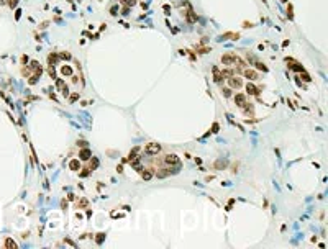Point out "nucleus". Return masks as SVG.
I'll return each mask as SVG.
<instances>
[{"label":"nucleus","instance_id":"nucleus-1","mask_svg":"<svg viewBox=\"0 0 328 249\" xmlns=\"http://www.w3.org/2000/svg\"><path fill=\"white\" fill-rule=\"evenodd\" d=\"M235 62H240V58L236 54H223L222 56V64L223 66H233Z\"/></svg>","mask_w":328,"mask_h":249},{"label":"nucleus","instance_id":"nucleus-2","mask_svg":"<svg viewBox=\"0 0 328 249\" xmlns=\"http://www.w3.org/2000/svg\"><path fill=\"white\" fill-rule=\"evenodd\" d=\"M159 151H161V144H158V143H148V144L145 146V153L149 154V156H154V154H158Z\"/></svg>","mask_w":328,"mask_h":249},{"label":"nucleus","instance_id":"nucleus-3","mask_svg":"<svg viewBox=\"0 0 328 249\" xmlns=\"http://www.w3.org/2000/svg\"><path fill=\"white\" fill-rule=\"evenodd\" d=\"M164 164H166V166H177V164H180L179 162V157L176 156V154H166V156H164Z\"/></svg>","mask_w":328,"mask_h":249},{"label":"nucleus","instance_id":"nucleus-4","mask_svg":"<svg viewBox=\"0 0 328 249\" xmlns=\"http://www.w3.org/2000/svg\"><path fill=\"white\" fill-rule=\"evenodd\" d=\"M228 84H230L231 89H240V87L243 85V80L240 79V77H236V76H231V77H228Z\"/></svg>","mask_w":328,"mask_h":249},{"label":"nucleus","instance_id":"nucleus-5","mask_svg":"<svg viewBox=\"0 0 328 249\" xmlns=\"http://www.w3.org/2000/svg\"><path fill=\"white\" fill-rule=\"evenodd\" d=\"M243 76H245L248 80H251V82H254V80L259 79L258 72H256V71H253V69H245V71H243Z\"/></svg>","mask_w":328,"mask_h":249},{"label":"nucleus","instance_id":"nucleus-6","mask_svg":"<svg viewBox=\"0 0 328 249\" xmlns=\"http://www.w3.org/2000/svg\"><path fill=\"white\" fill-rule=\"evenodd\" d=\"M90 157H92V151H90L89 148H82L81 151H79V159L81 161H89Z\"/></svg>","mask_w":328,"mask_h":249},{"label":"nucleus","instance_id":"nucleus-7","mask_svg":"<svg viewBox=\"0 0 328 249\" xmlns=\"http://www.w3.org/2000/svg\"><path fill=\"white\" fill-rule=\"evenodd\" d=\"M246 103V95L245 93H236L235 95V105L240 108H243V105Z\"/></svg>","mask_w":328,"mask_h":249},{"label":"nucleus","instance_id":"nucleus-8","mask_svg":"<svg viewBox=\"0 0 328 249\" xmlns=\"http://www.w3.org/2000/svg\"><path fill=\"white\" fill-rule=\"evenodd\" d=\"M186 20L189 23H195V22H197V13L192 10L190 5H189V10H187V13H186Z\"/></svg>","mask_w":328,"mask_h":249},{"label":"nucleus","instance_id":"nucleus-9","mask_svg":"<svg viewBox=\"0 0 328 249\" xmlns=\"http://www.w3.org/2000/svg\"><path fill=\"white\" fill-rule=\"evenodd\" d=\"M246 92L249 93V95H259V89H258L253 82H248L246 84Z\"/></svg>","mask_w":328,"mask_h":249},{"label":"nucleus","instance_id":"nucleus-10","mask_svg":"<svg viewBox=\"0 0 328 249\" xmlns=\"http://www.w3.org/2000/svg\"><path fill=\"white\" fill-rule=\"evenodd\" d=\"M56 85H58L59 89H61L62 95H64V97H69V89L64 85V80H62V79H58V80H56Z\"/></svg>","mask_w":328,"mask_h":249},{"label":"nucleus","instance_id":"nucleus-11","mask_svg":"<svg viewBox=\"0 0 328 249\" xmlns=\"http://www.w3.org/2000/svg\"><path fill=\"white\" fill-rule=\"evenodd\" d=\"M228 38H233V40L236 41L240 38V34L238 33H236V34L235 33H225V34H222V36H218V41H225V40H228Z\"/></svg>","mask_w":328,"mask_h":249},{"label":"nucleus","instance_id":"nucleus-12","mask_svg":"<svg viewBox=\"0 0 328 249\" xmlns=\"http://www.w3.org/2000/svg\"><path fill=\"white\" fill-rule=\"evenodd\" d=\"M138 151H139V148H138V146H136V148H133V149L130 151V154H128V157H127V161H128V162H133L135 159H138V157H136Z\"/></svg>","mask_w":328,"mask_h":249},{"label":"nucleus","instance_id":"nucleus-13","mask_svg":"<svg viewBox=\"0 0 328 249\" xmlns=\"http://www.w3.org/2000/svg\"><path fill=\"white\" fill-rule=\"evenodd\" d=\"M69 169H71V170H79V169H81V162H79V159H71V161H69Z\"/></svg>","mask_w":328,"mask_h":249},{"label":"nucleus","instance_id":"nucleus-14","mask_svg":"<svg viewBox=\"0 0 328 249\" xmlns=\"http://www.w3.org/2000/svg\"><path fill=\"white\" fill-rule=\"evenodd\" d=\"M226 166H228V161H226V159H218V161H215V169H218V170L225 169Z\"/></svg>","mask_w":328,"mask_h":249},{"label":"nucleus","instance_id":"nucleus-15","mask_svg":"<svg viewBox=\"0 0 328 249\" xmlns=\"http://www.w3.org/2000/svg\"><path fill=\"white\" fill-rule=\"evenodd\" d=\"M153 175H154V174H153V169H145V170L141 172L143 180H151V179H153Z\"/></svg>","mask_w":328,"mask_h":249},{"label":"nucleus","instance_id":"nucleus-16","mask_svg":"<svg viewBox=\"0 0 328 249\" xmlns=\"http://www.w3.org/2000/svg\"><path fill=\"white\" fill-rule=\"evenodd\" d=\"M287 62H291V64H292V66H289V67H291V69H294V71H297V72H302V71H305V69H303L302 66L299 64V62H294V61H292V59H287Z\"/></svg>","mask_w":328,"mask_h":249},{"label":"nucleus","instance_id":"nucleus-17","mask_svg":"<svg viewBox=\"0 0 328 249\" xmlns=\"http://www.w3.org/2000/svg\"><path fill=\"white\" fill-rule=\"evenodd\" d=\"M59 54H56V52H53V54H49V58H48V62H49V66H56L59 61Z\"/></svg>","mask_w":328,"mask_h":249},{"label":"nucleus","instance_id":"nucleus-18","mask_svg":"<svg viewBox=\"0 0 328 249\" xmlns=\"http://www.w3.org/2000/svg\"><path fill=\"white\" fill-rule=\"evenodd\" d=\"M167 175H171L169 174V167H167V169H159L158 172H156V177H158V179H164V177H167Z\"/></svg>","mask_w":328,"mask_h":249},{"label":"nucleus","instance_id":"nucleus-19","mask_svg":"<svg viewBox=\"0 0 328 249\" xmlns=\"http://www.w3.org/2000/svg\"><path fill=\"white\" fill-rule=\"evenodd\" d=\"M243 110H245V115H253V111H254L253 103H245L243 105Z\"/></svg>","mask_w":328,"mask_h":249},{"label":"nucleus","instance_id":"nucleus-20","mask_svg":"<svg viewBox=\"0 0 328 249\" xmlns=\"http://www.w3.org/2000/svg\"><path fill=\"white\" fill-rule=\"evenodd\" d=\"M89 161H90L89 169H90V170H95L97 167H99V159H97V157H92V159H89Z\"/></svg>","mask_w":328,"mask_h":249},{"label":"nucleus","instance_id":"nucleus-21","mask_svg":"<svg viewBox=\"0 0 328 249\" xmlns=\"http://www.w3.org/2000/svg\"><path fill=\"white\" fill-rule=\"evenodd\" d=\"M61 74L62 76H72V74H74V71H72V67H69V66H62Z\"/></svg>","mask_w":328,"mask_h":249},{"label":"nucleus","instance_id":"nucleus-22","mask_svg":"<svg viewBox=\"0 0 328 249\" xmlns=\"http://www.w3.org/2000/svg\"><path fill=\"white\" fill-rule=\"evenodd\" d=\"M222 95L226 97V99H230V97H231V89H230V87H222Z\"/></svg>","mask_w":328,"mask_h":249},{"label":"nucleus","instance_id":"nucleus-23","mask_svg":"<svg viewBox=\"0 0 328 249\" xmlns=\"http://www.w3.org/2000/svg\"><path fill=\"white\" fill-rule=\"evenodd\" d=\"M5 248L15 249V248H16V243H15L13 239H10V238H7V239H5Z\"/></svg>","mask_w":328,"mask_h":249},{"label":"nucleus","instance_id":"nucleus-24","mask_svg":"<svg viewBox=\"0 0 328 249\" xmlns=\"http://www.w3.org/2000/svg\"><path fill=\"white\" fill-rule=\"evenodd\" d=\"M59 58L64 59V61H69V59H72V54H71V52H67V51H66V52H59Z\"/></svg>","mask_w":328,"mask_h":249},{"label":"nucleus","instance_id":"nucleus-25","mask_svg":"<svg viewBox=\"0 0 328 249\" xmlns=\"http://www.w3.org/2000/svg\"><path fill=\"white\" fill-rule=\"evenodd\" d=\"M105 236H107L105 233H99V234H97V238H95V243L97 244H102L103 239H105Z\"/></svg>","mask_w":328,"mask_h":249},{"label":"nucleus","instance_id":"nucleus-26","mask_svg":"<svg viewBox=\"0 0 328 249\" xmlns=\"http://www.w3.org/2000/svg\"><path fill=\"white\" fill-rule=\"evenodd\" d=\"M254 66H256V69H259V71H263V72H267V67L263 64V62H254Z\"/></svg>","mask_w":328,"mask_h":249},{"label":"nucleus","instance_id":"nucleus-27","mask_svg":"<svg viewBox=\"0 0 328 249\" xmlns=\"http://www.w3.org/2000/svg\"><path fill=\"white\" fill-rule=\"evenodd\" d=\"M118 10H120V8H118V5H113V7L110 8V15H112V16H117V15H118Z\"/></svg>","mask_w":328,"mask_h":249},{"label":"nucleus","instance_id":"nucleus-28","mask_svg":"<svg viewBox=\"0 0 328 249\" xmlns=\"http://www.w3.org/2000/svg\"><path fill=\"white\" fill-rule=\"evenodd\" d=\"M300 77H302L303 80H305V82H310V80H312V77H310L309 74H307L305 71H302V72H300Z\"/></svg>","mask_w":328,"mask_h":249},{"label":"nucleus","instance_id":"nucleus-29","mask_svg":"<svg viewBox=\"0 0 328 249\" xmlns=\"http://www.w3.org/2000/svg\"><path fill=\"white\" fill-rule=\"evenodd\" d=\"M123 3L127 7H135V5H136V0H123Z\"/></svg>","mask_w":328,"mask_h":249},{"label":"nucleus","instance_id":"nucleus-30","mask_svg":"<svg viewBox=\"0 0 328 249\" xmlns=\"http://www.w3.org/2000/svg\"><path fill=\"white\" fill-rule=\"evenodd\" d=\"M77 99H79V93H77V92H76V93H72V95H71V97H69V102H71V103H74V102H76V100H77Z\"/></svg>","mask_w":328,"mask_h":249},{"label":"nucleus","instance_id":"nucleus-31","mask_svg":"<svg viewBox=\"0 0 328 249\" xmlns=\"http://www.w3.org/2000/svg\"><path fill=\"white\" fill-rule=\"evenodd\" d=\"M87 144H89V143L84 141V139H79V141H77V146H79V148H87Z\"/></svg>","mask_w":328,"mask_h":249},{"label":"nucleus","instance_id":"nucleus-32","mask_svg":"<svg viewBox=\"0 0 328 249\" xmlns=\"http://www.w3.org/2000/svg\"><path fill=\"white\" fill-rule=\"evenodd\" d=\"M89 174H90V169H82V172L79 174V175H81V177H87Z\"/></svg>","mask_w":328,"mask_h":249},{"label":"nucleus","instance_id":"nucleus-33","mask_svg":"<svg viewBox=\"0 0 328 249\" xmlns=\"http://www.w3.org/2000/svg\"><path fill=\"white\" fill-rule=\"evenodd\" d=\"M8 5L12 7V8H15V7L18 5V0H10V2H8Z\"/></svg>","mask_w":328,"mask_h":249},{"label":"nucleus","instance_id":"nucleus-34","mask_svg":"<svg viewBox=\"0 0 328 249\" xmlns=\"http://www.w3.org/2000/svg\"><path fill=\"white\" fill-rule=\"evenodd\" d=\"M287 16H289V18L294 16V15H292V5H289V8H287Z\"/></svg>","mask_w":328,"mask_h":249},{"label":"nucleus","instance_id":"nucleus-35","mask_svg":"<svg viewBox=\"0 0 328 249\" xmlns=\"http://www.w3.org/2000/svg\"><path fill=\"white\" fill-rule=\"evenodd\" d=\"M85 205H87V200H82V202H81V203H79V205H77V208H84V206H85Z\"/></svg>","mask_w":328,"mask_h":249},{"label":"nucleus","instance_id":"nucleus-36","mask_svg":"<svg viewBox=\"0 0 328 249\" xmlns=\"http://www.w3.org/2000/svg\"><path fill=\"white\" fill-rule=\"evenodd\" d=\"M121 12H123V15H130V7H125Z\"/></svg>","mask_w":328,"mask_h":249},{"label":"nucleus","instance_id":"nucleus-37","mask_svg":"<svg viewBox=\"0 0 328 249\" xmlns=\"http://www.w3.org/2000/svg\"><path fill=\"white\" fill-rule=\"evenodd\" d=\"M207 52H208V48H202L200 49V54H207Z\"/></svg>","mask_w":328,"mask_h":249},{"label":"nucleus","instance_id":"nucleus-38","mask_svg":"<svg viewBox=\"0 0 328 249\" xmlns=\"http://www.w3.org/2000/svg\"><path fill=\"white\" fill-rule=\"evenodd\" d=\"M212 133H218V125L217 123L213 125V131H212Z\"/></svg>","mask_w":328,"mask_h":249},{"label":"nucleus","instance_id":"nucleus-39","mask_svg":"<svg viewBox=\"0 0 328 249\" xmlns=\"http://www.w3.org/2000/svg\"><path fill=\"white\" fill-rule=\"evenodd\" d=\"M117 170H118V172H123V166H121V164H120V166H117Z\"/></svg>","mask_w":328,"mask_h":249},{"label":"nucleus","instance_id":"nucleus-40","mask_svg":"<svg viewBox=\"0 0 328 249\" xmlns=\"http://www.w3.org/2000/svg\"><path fill=\"white\" fill-rule=\"evenodd\" d=\"M5 2H7V0H0V3H5Z\"/></svg>","mask_w":328,"mask_h":249}]
</instances>
